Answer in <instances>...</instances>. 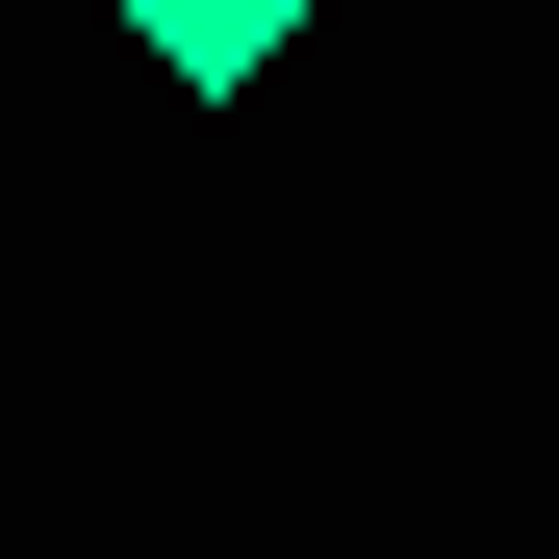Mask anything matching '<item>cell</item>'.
Masks as SVG:
<instances>
[{"mask_svg": "<svg viewBox=\"0 0 559 559\" xmlns=\"http://www.w3.org/2000/svg\"><path fill=\"white\" fill-rule=\"evenodd\" d=\"M128 51L178 76V103H254V76L306 51V0H128Z\"/></svg>", "mask_w": 559, "mask_h": 559, "instance_id": "cell-1", "label": "cell"}]
</instances>
